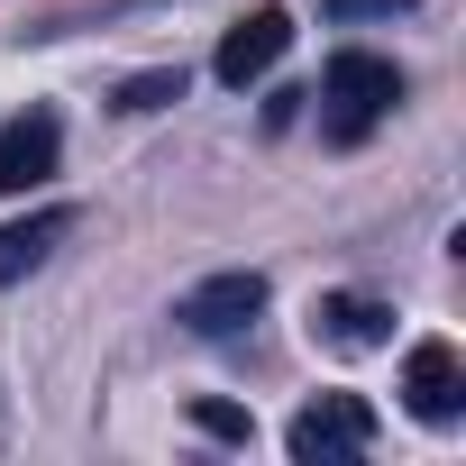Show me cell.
Returning <instances> with one entry per match:
<instances>
[{
	"instance_id": "cell-11",
	"label": "cell",
	"mask_w": 466,
	"mask_h": 466,
	"mask_svg": "<svg viewBox=\"0 0 466 466\" xmlns=\"http://www.w3.org/2000/svg\"><path fill=\"white\" fill-rule=\"evenodd\" d=\"M329 19H393V10H411V0H320Z\"/></svg>"
},
{
	"instance_id": "cell-8",
	"label": "cell",
	"mask_w": 466,
	"mask_h": 466,
	"mask_svg": "<svg viewBox=\"0 0 466 466\" xmlns=\"http://www.w3.org/2000/svg\"><path fill=\"white\" fill-rule=\"evenodd\" d=\"M65 228H74V210H65V201H56V210H28V219L0 228V293H10L19 275H37V266H46V248H65Z\"/></svg>"
},
{
	"instance_id": "cell-2",
	"label": "cell",
	"mask_w": 466,
	"mask_h": 466,
	"mask_svg": "<svg viewBox=\"0 0 466 466\" xmlns=\"http://www.w3.org/2000/svg\"><path fill=\"white\" fill-rule=\"evenodd\" d=\"M284 448H293L302 466H339V457H366V448H375V411H366L357 393H320V402H302V411H293Z\"/></svg>"
},
{
	"instance_id": "cell-10",
	"label": "cell",
	"mask_w": 466,
	"mask_h": 466,
	"mask_svg": "<svg viewBox=\"0 0 466 466\" xmlns=\"http://www.w3.org/2000/svg\"><path fill=\"white\" fill-rule=\"evenodd\" d=\"M192 430H210V439H228V448H248V439H257V420H248L238 402H210V393L192 402Z\"/></svg>"
},
{
	"instance_id": "cell-3",
	"label": "cell",
	"mask_w": 466,
	"mask_h": 466,
	"mask_svg": "<svg viewBox=\"0 0 466 466\" xmlns=\"http://www.w3.org/2000/svg\"><path fill=\"white\" fill-rule=\"evenodd\" d=\"M402 402H411V420L448 430V420L466 411V357H457L448 339H411V357H402Z\"/></svg>"
},
{
	"instance_id": "cell-4",
	"label": "cell",
	"mask_w": 466,
	"mask_h": 466,
	"mask_svg": "<svg viewBox=\"0 0 466 466\" xmlns=\"http://www.w3.org/2000/svg\"><path fill=\"white\" fill-rule=\"evenodd\" d=\"M65 156V119L56 110H19V119H0V201H19L56 174Z\"/></svg>"
},
{
	"instance_id": "cell-5",
	"label": "cell",
	"mask_w": 466,
	"mask_h": 466,
	"mask_svg": "<svg viewBox=\"0 0 466 466\" xmlns=\"http://www.w3.org/2000/svg\"><path fill=\"white\" fill-rule=\"evenodd\" d=\"M257 311H266V275H248V266H238V275H210V284H192V293L174 302V320H183L192 339H238Z\"/></svg>"
},
{
	"instance_id": "cell-7",
	"label": "cell",
	"mask_w": 466,
	"mask_h": 466,
	"mask_svg": "<svg viewBox=\"0 0 466 466\" xmlns=\"http://www.w3.org/2000/svg\"><path fill=\"white\" fill-rule=\"evenodd\" d=\"M284 46H293V19H284V10H248L238 28L219 37V56H210V74H219L228 92H248L257 74H275V65H284Z\"/></svg>"
},
{
	"instance_id": "cell-1",
	"label": "cell",
	"mask_w": 466,
	"mask_h": 466,
	"mask_svg": "<svg viewBox=\"0 0 466 466\" xmlns=\"http://www.w3.org/2000/svg\"><path fill=\"white\" fill-rule=\"evenodd\" d=\"M320 101H329V137L357 147V137L402 101V65H393V56H366V46H339V56L320 65Z\"/></svg>"
},
{
	"instance_id": "cell-6",
	"label": "cell",
	"mask_w": 466,
	"mask_h": 466,
	"mask_svg": "<svg viewBox=\"0 0 466 466\" xmlns=\"http://www.w3.org/2000/svg\"><path fill=\"white\" fill-rule=\"evenodd\" d=\"M311 339H320L329 357L393 348V302H375V293H320V302H311Z\"/></svg>"
},
{
	"instance_id": "cell-9",
	"label": "cell",
	"mask_w": 466,
	"mask_h": 466,
	"mask_svg": "<svg viewBox=\"0 0 466 466\" xmlns=\"http://www.w3.org/2000/svg\"><path fill=\"white\" fill-rule=\"evenodd\" d=\"M165 101H183V65H156V74L119 83V110H165Z\"/></svg>"
}]
</instances>
